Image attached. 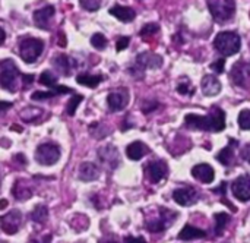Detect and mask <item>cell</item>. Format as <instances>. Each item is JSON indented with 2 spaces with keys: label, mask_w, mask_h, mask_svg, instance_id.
<instances>
[{
  "label": "cell",
  "mask_w": 250,
  "mask_h": 243,
  "mask_svg": "<svg viewBox=\"0 0 250 243\" xmlns=\"http://www.w3.org/2000/svg\"><path fill=\"white\" fill-rule=\"evenodd\" d=\"M185 126L192 131L202 132H221L226 129V113L218 106H214L211 111L205 116L199 114H186Z\"/></svg>",
  "instance_id": "1"
},
{
  "label": "cell",
  "mask_w": 250,
  "mask_h": 243,
  "mask_svg": "<svg viewBox=\"0 0 250 243\" xmlns=\"http://www.w3.org/2000/svg\"><path fill=\"white\" fill-rule=\"evenodd\" d=\"M47 217H48V210H47V207L42 205V204L37 205V207L32 210V213H31V219H32V221H35V223H44V221L47 220Z\"/></svg>",
  "instance_id": "30"
},
{
  "label": "cell",
  "mask_w": 250,
  "mask_h": 243,
  "mask_svg": "<svg viewBox=\"0 0 250 243\" xmlns=\"http://www.w3.org/2000/svg\"><path fill=\"white\" fill-rule=\"evenodd\" d=\"M129 43H130V37H125V35L119 37L117 41H116V50H117V51L125 50V48L129 45Z\"/></svg>",
  "instance_id": "37"
},
{
  "label": "cell",
  "mask_w": 250,
  "mask_h": 243,
  "mask_svg": "<svg viewBox=\"0 0 250 243\" xmlns=\"http://www.w3.org/2000/svg\"><path fill=\"white\" fill-rule=\"evenodd\" d=\"M168 175V166L163 160H154L146 164V176L151 183H158Z\"/></svg>",
  "instance_id": "12"
},
{
  "label": "cell",
  "mask_w": 250,
  "mask_h": 243,
  "mask_svg": "<svg viewBox=\"0 0 250 243\" xmlns=\"http://www.w3.org/2000/svg\"><path fill=\"white\" fill-rule=\"evenodd\" d=\"M44 50V41L34 37H25L19 41V56L23 62H35Z\"/></svg>",
  "instance_id": "5"
},
{
  "label": "cell",
  "mask_w": 250,
  "mask_h": 243,
  "mask_svg": "<svg viewBox=\"0 0 250 243\" xmlns=\"http://www.w3.org/2000/svg\"><path fill=\"white\" fill-rule=\"evenodd\" d=\"M40 84L41 85H44V87H48V88H51V91H56L60 85L57 84V78H56V75L53 73V72H50V70H44L41 75H40Z\"/></svg>",
  "instance_id": "29"
},
{
  "label": "cell",
  "mask_w": 250,
  "mask_h": 243,
  "mask_svg": "<svg viewBox=\"0 0 250 243\" xmlns=\"http://www.w3.org/2000/svg\"><path fill=\"white\" fill-rule=\"evenodd\" d=\"M9 107H12V103H6V101H1V104H0V109H1V111H6Z\"/></svg>",
  "instance_id": "44"
},
{
  "label": "cell",
  "mask_w": 250,
  "mask_h": 243,
  "mask_svg": "<svg viewBox=\"0 0 250 243\" xmlns=\"http://www.w3.org/2000/svg\"><path fill=\"white\" fill-rule=\"evenodd\" d=\"M239 126L243 129V131H250V110L249 109H245L240 111L239 114Z\"/></svg>",
  "instance_id": "34"
},
{
  "label": "cell",
  "mask_w": 250,
  "mask_h": 243,
  "mask_svg": "<svg viewBox=\"0 0 250 243\" xmlns=\"http://www.w3.org/2000/svg\"><path fill=\"white\" fill-rule=\"evenodd\" d=\"M22 82L25 84L23 89H26V88L31 87V84L34 82V76H32V75H22Z\"/></svg>",
  "instance_id": "41"
},
{
  "label": "cell",
  "mask_w": 250,
  "mask_h": 243,
  "mask_svg": "<svg viewBox=\"0 0 250 243\" xmlns=\"http://www.w3.org/2000/svg\"><path fill=\"white\" fill-rule=\"evenodd\" d=\"M69 92H72V89H70V88L60 85L56 91H44V92H42V91H35V92L31 95V100H32V101H44V100L53 98V97H56V95L69 94Z\"/></svg>",
  "instance_id": "25"
},
{
  "label": "cell",
  "mask_w": 250,
  "mask_h": 243,
  "mask_svg": "<svg viewBox=\"0 0 250 243\" xmlns=\"http://www.w3.org/2000/svg\"><path fill=\"white\" fill-rule=\"evenodd\" d=\"M129 103V92L122 88V89H117V91H113L108 94L107 97V104H108V109L110 111H122L126 104Z\"/></svg>",
  "instance_id": "15"
},
{
  "label": "cell",
  "mask_w": 250,
  "mask_h": 243,
  "mask_svg": "<svg viewBox=\"0 0 250 243\" xmlns=\"http://www.w3.org/2000/svg\"><path fill=\"white\" fill-rule=\"evenodd\" d=\"M91 44L97 48V50H104L107 47V38L101 34V32H95L91 37Z\"/></svg>",
  "instance_id": "32"
},
{
  "label": "cell",
  "mask_w": 250,
  "mask_h": 243,
  "mask_svg": "<svg viewBox=\"0 0 250 243\" xmlns=\"http://www.w3.org/2000/svg\"><path fill=\"white\" fill-rule=\"evenodd\" d=\"M209 67H211L215 73H223V72H224V67H226V60H224V59H218L217 62L211 63Z\"/></svg>",
  "instance_id": "38"
},
{
  "label": "cell",
  "mask_w": 250,
  "mask_h": 243,
  "mask_svg": "<svg viewBox=\"0 0 250 243\" xmlns=\"http://www.w3.org/2000/svg\"><path fill=\"white\" fill-rule=\"evenodd\" d=\"M110 13L117 18L119 21L122 22H130L136 18V12L129 7V6H122V4H114L111 9H110Z\"/></svg>",
  "instance_id": "20"
},
{
  "label": "cell",
  "mask_w": 250,
  "mask_h": 243,
  "mask_svg": "<svg viewBox=\"0 0 250 243\" xmlns=\"http://www.w3.org/2000/svg\"><path fill=\"white\" fill-rule=\"evenodd\" d=\"M231 79L237 87H246L250 81V62H237L231 69Z\"/></svg>",
  "instance_id": "13"
},
{
  "label": "cell",
  "mask_w": 250,
  "mask_h": 243,
  "mask_svg": "<svg viewBox=\"0 0 250 243\" xmlns=\"http://www.w3.org/2000/svg\"><path fill=\"white\" fill-rule=\"evenodd\" d=\"M98 243H117L116 241H110V239H107V241H100Z\"/></svg>",
  "instance_id": "46"
},
{
  "label": "cell",
  "mask_w": 250,
  "mask_h": 243,
  "mask_svg": "<svg viewBox=\"0 0 250 243\" xmlns=\"http://www.w3.org/2000/svg\"><path fill=\"white\" fill-rule=\"evenodd\" d=\"M34 243H51V235H45V236H42L41 241H35Z\"/></svg>",
  "instance_id": "42"
},
{
  "label": "cell",
  "mask_w": 250,
  "mask_h": 243,
  "mask_svg": "<svg viewBox=\"0 0 250 243\" xmlns=\"http://www.w3.org/2000/svg\"><path fill=\"white\" fill-rule=\"evenodd\" d=\"M81 101H83V95L76 94V95L70 97V100H69V103H67V109H66V111H67L69 116H73V114L76 113V107H78V104H79Z\"/></svg>",
  "instance_id": "33"
},
{
  "label": "cell",
  "mask_w": 250,
  "mask_h": 243,
  "mask_svg": "<svg viewBox=\"0 0 250 243\" xmlns=\"http://www.w3.org/2000/svg\"><path fill=\"white\" fill-rule=\"evenodd\" d=\"M231 192L234 198L240 202L250 201V175L239 176L231 185Z\"/></svg>",
  "instance_id": "10"
},
{
  "label": "cell",
  "mask_w": 250,
  "mask_h": 243,
  "mask_svg": "<svg viewBox=\"0 0 250 243\" xmlns=\"http://www.w3.org/2000/svg\"><path fill=\"white\" fill-rule=\"evenodd\" d=\"M0 32H1V38H0V45L4 44V38H6V32H4V28L0 26Z\"/></svg>",
  "instance_id": "45"
},
{
  "label": "cell",
  "mask_w": 250,
  "mask_h": 243,
  "mask_svg": "<svg viewBox=\"0 0 250 243\" xmlns=\"http://www.w3.org/2000/svg\"><path fill=\"white\" fill-rule=\"evenodd\" d=\"M208 9L215 21L226 22L233 18L236 12V3L231 0H224V1L214 0V1H208Z\"/></svg>",
  "instance_id": "8"
},
{
  "label": "cell",
  "mask_w": 250,
  "mask_h": 243,
  "mask_svg": "<svg viewBox=\"0 0 250 243\" xmlns=\"http://www.w3.org/2000/svg\"><path fill=\"white\" fill-rule=\"evenodd\" d=\"M214 47L217 48V51L220 54H223L224 57L237 54L240 51L242 47V40L239 37L237 32L233 31H223L220 32L215 40H214Z\"/></svg>",
  "instance_id": "2"
},
{
  "label": "cell",
  "mask_w": 250,
  "mask_h": 243,
  "mask_svg": "<svg viewBox=\"0 0 250 243\" xmlns=\"http://www.w3.org/2000/svg\"><path fill=\"white\" fill-rule=\"evenodd\" d=\"M78 176L82 182H94L100 177V169L94 163H82L78 170Z\"/></svg>",
  "instance_id": "18"
},
{
  "label": "cell",
  "mask_w": 250,
  "mask_h": 243,
  "mask_svg": "<svg viewBox=\"0 0 250 243\" xmlns=\"http://www.w3.org/2000/svg\"><path fill=\"white\" fill-rule=\"evenodd\" d=\"M177 92H180L182 95H192L195 92V88L193 85L190 84V79L189 78H182L176 87Z\"/></svg>",
  "instance_id": "31"
},
{
  "label": "cell",
  "mask_w": 250,
  "mask_h": 243,
  "mask_svg": "<svg viewBox=\"0 0 250 243\" xmlns=\"http://www.w3.org/2000/svg\"><path fill=\"white\" fill-rule=\"evenodd\" d=\"M173 199L182 205V207H192L198 202L199 199V192L192 188V186H188V188H179L173 192Z\"/></svg>",
  "instance_id": "11"
},
{
  "label": "cell",
  "mask_w": 250,
  "mask_h": 243,
  "mask_svg": "<svg viewBox=\"0 0 250 243\" xmlns=\"http://www.w3.org/2000/svg\"><path fill=\"white\" fill-rule=\"evenodd\" d=\"M201 89L207 97H215L221 92V82L214 75H205L201 82Z\"/></svg>",
  "instance_id": "17"
},
{
  "label": "cell",
  "mask_w": 250,
  "mask_h": 243,
  "mask_svg": "<svg viewBox=\"0 0 250 243\" xmlns=\"http://www.w3.org/2000/svg\"><path fill=\"white\" fill-rule=\"evenodd\" d=\"M81 6H82V9H85V10L94 12V10H98V9L101 7V1H98V0H82V1H81Z\"/></svg>",
  "instance_id": "36"
},
{
  "label": "cell",
  "mask_w": 250,
  "mask_h": 243,
  "mask_svg": "<svg viewBox=\"0 0 250 243\" xmlns=\"http://www.w3.org/2000/svg\"><path fill=\"white\" fill-rule=\"evenodd\" d=\"M60 158V148L53 142H45L38 145L35 150V161L41 166H53Z\"/></svg>",
  "instance_id": "7"
},
{
  "label": "cell",
  "mask_w": 250,
  "mask_h": 243,
  "mask_svg": "<svg viewBox=\"0 0 250 243\" xmlns=\"http://www.w3.org/2000/svg\"><path fill=\"white\" fill-rule=\"evenodd\" d=\"M148 147L144 144V142H141V141H135V142H132L130 145H127V148H126V155H127V158H130V160H133V161H138V160H141V158H144L146 154H148Z\"/></svg>",
  "instance_id": "21"
},
{
  "label": "cell",
  "mask_w": 250,
  "mask_h": 243,
  "mask_svg": "<svg viewBox=\"0 0 250 243\" xmlns=\"http://www.w3.org/2000/svg\"><path fill=\"white\" fill-rule=\"evenodd\" d=\"M3 243H6V242H3Z\"/></svg>",
  "instance_id": "48"
},
{
  "label": "cell",
  "mask_w": 250,
  "mask_h": 243,
  "mask_svg": "<svg viewBox=\"0 0 250 243\" xmlns=\"http://www.w3.org/2000/svg\"><path fill=\"white\" fill-rule=\"evenodd\" d=\"M214 220H215V236H221L227 227V224L230 223L231 217L226 213H217L214 214Z\"/></svg>",
  "instance_id": "28"
},
{
  "label": "cell",
  "mask_w": 250,
  "mask_h": 243,
  "mask_svg": "<svg viewBox=\"0 0 250 243\" xmlns=\"http://www.w3.org/2000/svg\"><path fill=\"white\" fill-rule=\"evenodd\" d=\"M0 224H1V230L7 235H15L19 232V229L22 227V214L18 210H12L10 213L1 216L0 219Z\"/></svg>",
  "instance_id": "9"
},
{
  "label": "cell",
  "mask_w": 250,
  "mask_h": 243,
  "mask_svg": "<svg viewBox=\"0 0 250 243\" xmlns=\"http://www.w3.org/2000/svg\"><path fill=\"white\" fill-rule=\"evenodd\" d=\"M53 66L57 72H60L63 76H69L72 72V59L66 54H57L53 57Z\"/></svg>",
  "instance_id": "23"
},
{
  "label": "cell",
  "mask_w": 250,
  "mask_h": 243,
  "mask_svg": "<svg viewBox=\"0 0 250 243\" xmlns=\"http://www.w3.org/2000/svg\"><path fill=\"white\" fill-rule=\"evenodd\" d=\"M6 204H7V202H6V199H3V202H1V210H3V208L6 207Z\"/></svg>",
  "instance_id": "47"
},
{
  "label": "cell",
  "mask_w": 250,
  "mask_h": 243,
  "mask_svg": "<svg viewBox=\"0 0 250 243\" xmlns=\"http://www.w3.org/2000/svg\"><path fill=\"white\" fill-rule=\"evenodd\" d=\"M237 145H239V142H237V141L230 139V144L218 153L217 160H218L223 166L230 167V166L233 164V161H234V148H236Z\"/></svg>",
  "instance_id": "22"
},
{
  "label": "cell",
  "mask_w": 250,
  "mask_h": 243,
  "mask_svg": "<svg viewBox=\"0 0 250 243\" xmlns=\"http://www.w3.org/2000/svg\"><path fill=\"white\" fill-rule=\"evenodd\" d=\"M56 9L51 4H47L38 10L34 12V23L40 28V29H50V23L54 18Z\"/></svg>",
  "instance_id": "14"
},
{
  "label": "cell",
  "mask_w": 250,
  "mask_h": 243,
  "mask_svg": "<svg viewBox=\"0 0 250 243\" xmlns=\"http://www.w3.org/2000/svg\"><path fill=\"white\" fill-rule=\"evenodd\" d=\"M207 236V232L202 229H198L192 224H186L180 233H179V239L180 241H195V239H204Z\"/></svg>",
  "instance_id": "24"
},
{
  "label": "cell",
  "mask_w": 250,
  "mask_h": 243,
  "mask_svg": "<svg viewBox=\"0 0 250 243\" xmlns=\"http://www.w3.org/2000/svg\"><path fill=\"white\" fill-rule=\"evenodd\" d=\"M242 157H243L245 161H248L250 164V144L243 147V150H242Z\"/></svg>",
  "instance_id": "40"
},
{
  "label": "cell",
  "mask_w": 250,
  "mask_h": 243,
  "mask_svg": "<svg viewBox=\"0 0 250 243\" xmlns=\"http://www.w3.org/2000/svg\"><path fill=\"white\" fill-rule=\"evenodd\" d=\"M160 31V26L158 23H146L144 25V28L139 31V35L141 37H148V35H154Z\"/></svg>",
  "instance_id": "35"
},
{
  "label": "cell",
  "mask_w": 250,
  "mask_h": 243,
  "mask_svg": "<svg viewBox=\"0 0 250 243\" xmlns=\"http://www.w3.org/2000/svg\"><path fill=\"white\" fill-rule=\"evenodd\" d=\"M21 76L18 66L10 59H3L0 63V84L1 88L15 92L18 89V78Z\"/></svg>",
  "instance_id": "4"
},
{
  "label": "cell",
  "mask_w": 250,
  "mask_h": 243,
  "mask_svg": "<svg viewBox=\"0 0 250 243\" xmlns=\"http://www.w3.org/2000/svg\"><path fill=\"white\" fill-rule=\"evenodd\" d=\"M192 176L196 180H199L201 183L208 185V183H212L214 182V179H215V170L209 164L201 163V164H196L192 169Z\"/></svg>",
  "instance_id": "16"
},
{
  "label": "cell",
  "mask_w": 250,
  "mask_h": 243,
  "mask_svg": "<svg viewBox=\"0 0 250 243\" xmlns=\"http://www.w3.org/2000/svg\"><path fill=\"white\" fill-rule=\"evenodd\" d=\"M161 65H163L161 56L151 53V51H144V53L136 56L135 65L127 72L136 78H144L145 69H158V67H161Z\"/></svg>",
  "instance_id": "3"
},
{
  "label": "cell",
  "mask_w": 250,
  "mask_h": 243,
  "mask_svg": "<svg viewBox=\"0 0 250 243\" xmlns=\"http://www.w3.org/2000/svg\"><path fill=\"white\" fill-rule=\"evenodd\" d=\"M98 157L100 160L110 166L111 169H116L117 164H119V151L113 147V145H107V147H103L100 151H98Z\"/></svg>",
  "instance_id": "19"
},
{
  "label": "cell",
  "mask_w": 250,
  "mask_h": 243,
  "mask_svg": "<svg viewBox=\"0 0 250 243\" xmlns=\"http://www.w3.org/2000/svg\"><path fill=\"white\" fill-rule=\"evenodd\" d=\"M103 81V76L101 75H91V73H81L76 76V82L83 85V87H88V88H97Z\"/></svg>",
  "instance_id": "27"
},
{
  "label": "cell",
  "mask_w": 250,
  "mask_h": 243,
  "mask_svg": "<svg viewBox=\"0 0 250 243\" xmlns=\"http://www.w3.org/2000/svg\"><path fill=\"white\" fill-rule=\"evenodd\" d=\"M59 37H60V41H57V43H59V45H60V47H64V45H66V37H64V34H63V32H60V34H59Z\"/></svg>",
  "instance_id": "43"
},
{
  "label": "cell",
  "mask_w": 250,
  "mask_h": 243,
  "mask_svg": "<svg viewBox=\"0 0 250 243\" xmlns=\"http://www.w3.org/2000/svg\"><path fill=\"white\" fill-rule=\"evenodd\" d=\"M123 243H146V241L141 236H126Z\"/></svg>",
  "instance_id": "39"
},
{
  "label": "cell",
  "mask_w": 250,
  "mask_h": 243,
  "mask_svg": "<svg viewBox=\"0 0 250 243\" xmlns=\"http://www.w3.org/2000/svg\"><path fill=\"white\" fill-rule=\"evenodd\" d=\"M12 194H13V197H15L18 201H26V199H29V198L32 197V189H31L29 186H26L25 182L18 180V182L15 183L13 189H12Z\"/></svg>",
  "instance_id": "26"
},
{
  "label": "cell",
  "mask_w": 250,
  "mask_h": 243,
  "mask_svg": "<svg viewBox=\"0 0 250 243\" xmlns=\"http://www.w3.org/2000/svg\"><path fill=\"white\" fill-rule=\"evenodd\" d=\"M174 220H177V213H174L168 208L160 207L158 217L151 221H146V229L151 233H161V232L167 230L174 223Z\"/></svg>",
  "instance_id": "6"
}]
</instances>
